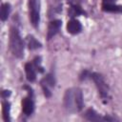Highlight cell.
<instances>
[{
	"mask_svg": "<svg viewBox=\"0 0 122 122\" xmlns=\"http://www.w3.org/2000/svg\"><path fill=\"white\" fill-rule=\"evenodd\" d=\"M28 41H29L28 47H29L30 50H36L38 48H41V46H42V44L40 42H38L32 35L28 36Z\"/></svg>",
	"mask_w": 122,
	"mask_h": 122,
	"instance_id": "9a60e30c",
	"label": "cell"
},
{
	"mask_svg": "<svg viewBox=\"0 0 122 122\" xmlns=\"http://www.w3.org/2000/svg\"><path fill=\"white\" fill-rule=\"evenodd\" d=\"M87 78H91L93 80V82L95 83L99 95L102 99H107L109 98V87L106 84V82L104 81L103 76L98 73V72H90L89 71H84L81 75H80V79L84 80Z\"/></svg>",
	"mask_w": 122,
	"mask_h": 122,
	"instance_id": "7a4b0ae2",
	"label": "cell"
},
{
	"mask_svg": "<svg viewBox=\"0 0 122 122\" xmlns=\"http://www.w3.org/2000/svg\"><path fill=\"white\" fill-rule=\"evenodd\" d=\"M85 13L84 10L81 9V7L79 5H71L70 10H69V15L71 17H74V16H78L80 14Z\"/></svg>",
	"mask_w": 122,
	"mask_h": 122,
	"instance_id": "5bb4252c",
	"label": "cell"
},
{
	"mask_svg": "<svg viewBox=\"0 0 122 122\" xmlns=\"http://www.w3.org/2000/svg\"><path fill=\"white\" fill-rule=\"evenodd\" d=\"M116 0H102V10L108 12L122 13V5H116Z\"/></svg>",
	"mask_w": 122,
	"mask_h": 122,
	"instance_id": "52a82bcc",
	"label": "cell"
},
{
	"mask_svg": "<svg viewBox=\"0 0 122 122\" xmlns=\"http://www.w3.org/2000/svg\"><path fill=\"white\" fill-rule=\"evenodd\" d=\"M64 106L69 112H80L84 107L82 91L79 88L68 89L64 95Z\"/></svg>",
	"mask_w": 122,
	"mask_h": 122,
	"instance_id": "6da1fadb",
	"label": "cell"
},
{
	"mask_svg": "<svg viewBox=\"0 0 122 122\" xmlns=\"http://www.w3.org/2000/svg\"><path fill=\"white\" fill-rule=\"evenodd\" d=\"M84 118L90 121H105V116H101L100 114H98L93 109H89L85 112L84 113Z\"/></svg>",
	"mask_w": 122,
	"mask_h": 122,
	"instance_id": "8fae6325",
	"label": "cell"
},
{
	"mask_svg": "<svg viewBox=\"0 0 122 122\" xmlns=\"http://www.w3.org/2000/svg\"><path fill=\"white\" fill-rule=\"evenodd\" d=\"M62 26V21L59 19H54L50 22L48 27V32H47V38L48 40L51 39L54 35H56Z\"/></svg>",
	"mask_w": 122,
	"mask_h": 122,
	"instance_id": "ba28073f",
	"label": "cell"
},
{
	"mask_svg": "<svg viewBox=\"0 0 122 122\" xmlns=\"http://www.w3.org/2000/svg\"><path fill=\"white\" fill-rule=\"evenodd\" d=\"M41 84V87L43 89V92H44V94L46 97H51V89L53 88L55 86V78H54V75L52 73H48L40 82Z\"/></svg>",
	"mask_w": 122,
	"mask_h": 122,
	"instance_id": "8992f818",
	"label": "cell"
},
{
	"mask_svg": "<svg viewBox=\"0 0 122 122\" xmlns=\"http://www.w3.org/2000/svg\"><path fill=\"white\" fill-rule=\"evenodd\" d=\"M33 66H34L35 70L38 71L39 72H44V68L41 65V57L40 56H36L33 59Z\"/></svg>",
	"mask_w": 122,
	"mask_h": 122,
	"instance_id": "2e32d148",
	"label": "cell"
},
{
	"mask_svg": "<svg viewBox=\"0 0 122 122\" xmlns=\"http://www.w3.org/2000/svg\"><path fill=\"white\" fill-rule=\"evenodd\" d=\"M10 91L5 90V91L2 92V96H3L4 98H6V97H8V96H10Z\"/></svg>",
	"mask_w": 122,
	"mask_h": 122,
	"instance_id": "e0dca14e",
	"label": "cell"
},
{
	"mask_svg": "<svg viewBox=\"0 0 122 122\" xmlns=\"http://www.w3.org/2000/svg\"><path fill=\"white\" fill-rule=\"evenodd\" d=\"M25 72L26 76L29 82H34L36 79V72H35V68L33 64L30 62H28L25 64Z\"/></svg>",
	"mask_w": 122,
	"mask_h": 122,
	"instance_id": "30bf717a",
	"label": "cell"
},
{
	"mask_svg": "<svg viewBox=\"0 0 122 122\" xmlns=\"http://www.w3.org/2000/svg\"><path fill=\"white\" fill-rule=\"evenodd\" d=\"M25 89L28 90V96L22 100V112L25 115H30L34 111V100H33V92L31 88L25 86Z\"/></svg>",
	"mask_w": 122,
	"mask_h": 122,
	"instance_id": "5b68a950",
	"label": "cell"
},
{
	"mask_svg": "<svg viewBox=\"0 0 122 122\" xmlns=\"http://www.w3.org/2000/svg\"><path fill=\"white\" fill-rule=\"evenodd\" d=\"M10 48L12 54L17 58L24 56V41L16 27H12L10 32Z\"/></svg>",
	"mask_w": 122,
	"mask_h": 122,
	"instance_id": "3957f363",
	"label": "cell"
},
{
	"mask_svg": "<svg viewBox=\"0 0 122 122\" xmlns=\"http://www.w3.org/2000/svg\"><path fill=\"white\" fill-rule=\"evenodd\" d=\"M10 5L9 3L2 4L1 10H0V18L3 22L8 19V17L10 15Z\"/></svg>",
	"mask_w": 122,
	"mask_h": 122,
	"instance_id": "7c38bea8",
	"label": "cell"
},
{
	"mask_svg": "<svg viewBox=\"0 0 122 122\" xmlns=\"http://www.w3.org/2000/svg\"><path fill=\"white\" fill-rule=\"evenodd\" d=\"M67 30L71 34H77L82 30V25L78 20L72 18L67 24Z\"/></svg>",
	"mask_w": 122,
	"mask_h": 122,
	"instance_id": "9c48e42d",
	"label": "cell"
},
{
	"mask_svg": "<svg viewBox=\"0 0 122 122\" xmlns=\"http://www.w3.org/2000/svg\"><path fill=\"white\" fill-rule=\"evenodd\" d=\"M10 104L8 101H4L2 103V114L6 122L10 121Z\"/></svg>",
	"mask_w": 122,
	"mask_h": 122,
	"instance_id": "4fadbf2b",
	"label": "cell"
},
{
	"mask_svg": "<svg viewBox=\"0 0 122 122\" xmlns=\"http://www.w3.org/2000/svg\"><path fill=\"white\" fill-rule=\"evenodd\" d=\"M40 0H29V15L31 25L36 28L40 22Z\"/></svg>",
	"mask_w": 122,
	"mask_h": 122,
	"instance_id": "277c9868",
	"label": "cell"
}]
</instances>
